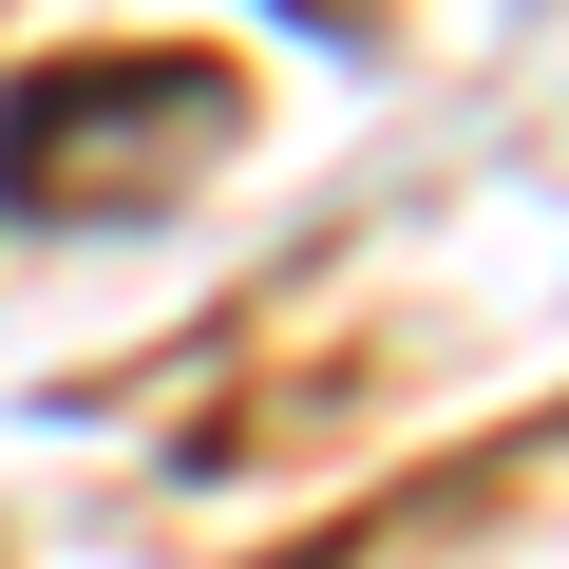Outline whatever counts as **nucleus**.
<instances>
[{"label":"nucleus","instance_id":"f257e3e1","mask_svg":"<svg viewBox=\"0 0 569 569\" xmlns=\"http://www.w3.org/2000/svg\"><path fill=\"white\" fill-rule=\"evenodd\" d=\"M77 152H114L96 209H152V171L228 152V77H209V58H171V77H133V58H58V77L0 96V190H20V209H58Z\"/></svg>","mask_w":569,"mask_h":569}]
</instances>
